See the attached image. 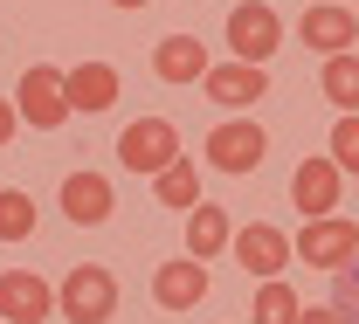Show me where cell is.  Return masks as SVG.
Segmentation results:
<instances>
[{
	"mask_svg": "<svg viewBox=\"0 0 359 324\" xmlns=\"http://www.w3.org/2000/svg\"><path fill=\"white\" fill-rule=\"evenodd\" d=\"M118 166H125V173H145V180H159L166 166H180L173 118H132V125L118 132Z\"/></svg>",
	"mask_w": 359,
	"mask_h": 324,
	"instance_id": "cell-1",
	"label": "cell"
},
{
	"mask_svg": "<svg viewBox=\"0 0 359 324\" xmlns=\"http://www.w3.org/2000/svg\"><path fill=\"white\" fill-rule=\"evenodd\" d=\"M55 318L69 324H111L118 318V276L111 269H69V276L55 283Z\"/></svg>",
	"mask_w": 359,
	"mask_h": 324,
	"instance_id": "cell-2",
	"label": "cell"
},
{
	"mask_svg": "<svg viewBox=\"0 0 359 324\" xmlns=\"http://www.w3.org/2000/svg\"><path fill=\"white\" fill-rule=\"evenodd\" d=\"M14 111H21L35 132H55L62 118H76V111H69V69H48V62L21 69V83H14Z\"/></svg>",
	"mask_w": 359,
	"mask_h": 324,
	"instance_id": "cell-3",
	"label": "cell"
},
{
	"mask_svg": "<svg viewBox=\"0 0 359 324\" xmlns=\"http://www.w3.org/2000/svg\"><path fill=\"white\" fill-rule=\"evenodd\" d=\"M276 42H283L276 7H269V0H235V14H228V55L263 69L269 55H276Z\"/></svg>",
	"mask_w": 359,
	"mask_h": 324,
	"instance_id": "cell-4",
	"label": "cell"
},
{
	"mask_svg": "<svg viewBox=\"0 0 359 324\" xmlns=\"http://www.w3.org/2000/svg\"><path fill=\"white\" fill-rule=\"evenodd\" d=\"M297 241V262H311V269H353L359 262V228L346 214H325V221H304V234H290Z\"/></svg>",
	"mask_w": 359,
	"mask_h": 324,
	"instance_id": "cell-5",
	"label": "cell"
},
{
	"mask_svg": "<svg viewBox=\"0 0 359 324\" xmlns=\"http://www.w3.org/2000/svg\"><path fill=\"white\" fill-rule=\"evenodd\" d=\"M242 269L256 283H283V269L297 262V241L283 228H269V221H249V228H235V248H228Z\"/></svg>",
	"mask_w": 359,
	"mask_h": 324,
	"instance_id": "cell-6",
	"label": "cell"
},
{
	"mask_svg": "<svg viewBox=\"0 0 359 324\" xmlns=\"http://www.w3.org/2000/svg\"><path fill=\"white\" fill-rule=\"evenodd\" d=\"M263 159H269V139L256 118H228V125L208 132V166L215 173H256Z\"/></svg>",
	"mask_w": 359,
	"mask_h": 324,
	"instance_id": "cell-7",
	"label": "cell"
},
{
	"mask_svg": "<svg viewBox=\"0 0 359 324\" xmlns=\"http://www.w3.org/2000/svg\"><path fill=\"white\" fill-rule=\"evenodd\" d=\"M353 35H359V21H353V7H339V0H311L297 14V42L318 48L325 62L332 55H353Z\"/></svg>",
	"mask_w": 359,
	"mask_h": 324,
	"instance_id": "cell-8",
	"label": "cell"
},
{
	"mask_svg": "<svg viewBox=\"0 0 359 324\" xmlns=\"http://www.w3.org/2000/svg\"><path fill=\"white\" fill-rule=\"evenodd\" d=\"M0 318L7 324H48L55 318V283L35 269H0Z\"/></svg>",
	"mask_w": 359,
	"mask_h": 324,
	"instance_id": "cell-9",
	"label": "cell"
},
{
	"mask_svg": "<svg viewBox=\"0 0 359 324\" xmlns=\"http://www.w3.org/2000/svg\"><path fill=\"white\" fill-rule=\"evenodd\" d=\"M152 304H159V311H201V304H208V262H194V255L159 262V269H152Z\"/></svg>",
	"mask_w": 359,
	"mask_h": 324,
	"instance_id": "cell-10",
	"label": "cell"
},
{
	"mask_svg": "<svg viewBox=\"0 0 359 324\" xmlns=\"http://www.w3.org/2000/svg\"><path fill=\"white\" fill-rule=\"evenodd\" d=\"M339 166L332 159H304L297 173H290V207L304 214V221H325V214H339Z\"/></svg>",
	"mask_w": 359,
	"mask_h": 324,
	"instance_id": "cell-11",
	"label": "cell"
},
{
	"mask_svg": "<svg viewBox=\"0 0 359 324\" xmlns=\"http://www.w3.org/2000/svg\"><path fill=\"white\" fill-rule=\"evenodd\" d=\"M208 69H215V55H208L201 35H159V48H152L159 83H208Z\"/></svg>",
	"mask_w": 359,
	"mask_h": 324,
	"instance_id": "cell-12",
	"label": "cell"
},
{
	"mask_svg": "<svg viewBox=\"0 0 359 324\" xmlns=\"http://www.w3.org/2000/svg\"><path fill=\"white\" fill-rule=\"evenodd\" d=\"M263 90H269V69L235 62V55H228V62H215V69H208V83H201V97H215L222 111H249Z\"/></svg>",
	"mask_w": 359,
	"mask_h": 324,
	"instance_id": "cell-13",
	"label": "cell"
},
{
	"mask_svg": "<svg viewBox=\"0 0 359 324\" xmlns=\"http://www.w3.org/2000/svg\"><path fill=\"white\" fill-rule=\"evenodd\" d=\"M111 207H118V200H111V180H104V173H69V180H62V214H69L76 228H104Z\"/></svg>",
	"mask_w": 359,
	"mask_h": 324,
	"instance_id": "cell-14",
	"label": "cell"
},
{
	"mask_svg": "<svg viewBox=\"0 0 359 324\" xmlns=\"http://www.w3.org/2000/svg\"><path fill=\"white\" fill-rule=\"evenodd\" d=\"M235 248V221H228L222 200H201L194 214H187V255L194 262H208V255H228Z\"/></svg>",
	"mask_w": 359,
	"mask_h": 324,
	"instance_id": "cell-15",
	"label": "cell"
},
{
	"mask_svg": "<svg viewBox=\"0 0 359 324\" xmlns=\"http://www.w3.org/2000/svg\"><path fill=\"white\" fill-rule=\"evenodd\" d=\"M111 104H118V69H111V62H76V69H69V111H90V118H97V111H111Z\"/></svg>",
	"mask_w": 359,
	"mask_h": 324,
	"instance_id": "cell-16",
	"label": "cell"
},
{
	"mask_svg": "<svg viewBox=\"0 0 359 324\" xmlns=\"http://www.w3.org/2000/svg\"><path fill=\"white\" fill-rule=\"evenodd\" d=\"M318 90L339 104V118H359V55H332L318 69Z\"/></svg>",
	"mask_w": 359,
	"mask_h": 324,
	"instance_id": "cell-17",
	"label": "cell"
},
{
	"mask_svg": "<svg viewBox=\"0 0 359 324\" xmlns=\"http://www.w3.org/2000/svg\"><path fill=\"white\" fill-rule=\"evenodd\" d=\"M152 193H159V207H180V214H194V207H201V173L180 159V166H166V173L152 180Z\"/></svg>",
	"mask_w": 359,
	"mask_h": 324,
	"instance_id": "cell-18",
	"label": "cell"
},
{
	"mask_svg": "<svg viewBox=\"0 0 359 324\" xmlns=\"http://www.w3.org/2000/svg\"><path fill=\"white\" fill-rule=\"evenodd\" d=\"M249 324H304L297 290H290V283H263V290H256V318H249Z\"/></svg>",
	"mask_w": 359,
	"mask_h": 324,
	"instance_id": "cell-19",
	"label": "cell"
},
{
	"mask_svg": "<svg viewBox=\"0 0 359 324\" xmlns=\"http://www.w3.org/2000/svg\"><path fill=\"white\" fill-rule=\"evenodd\" d=\"M35 234V200L21 186H0V241H28Z\"/></svg>",
	"mask_w": 359,
	"mask_h": 324,
	"instance_id": "cell-20",
	"label": "cell"
},
{
	"mask_svg": "<svg viewBox=\"0 0 359 324\" xmlns=\"http://www.w3.org/2000/svg\"><path fill=\"white\" fill-rule=\"evenodd\" d=\"M332 152H325V159H332V166H339V173H359V118H339V125H332Z\"/></svg>",
	"mask_w": 359,
	"mask_h": 324,
	"instance_id": "cell-21",
	"label": "cell"
},
{
	"mask_svg": "<svg viewBox=\"0 0 359 324\" xmlns=\"http://www.w3.org/2000/svg\"><path fill=\"white\" fill-rule=\"evenodd\" d=\"M332 304H339V311L359 324V262H353V269H339V290H332Z\"/></svg>",
	"mask_w": 359,
	"mask_h": 324,
	"instance_id": "cell-22",
	"label": "cell"
},
{
	"mask_svg": "<svg viewBox=\"0 0 359 324\" xmlns=\"http://www.w3.org/2000/svg\"><path fill=\"white\" fill-rule=\"evenodd\" d=\"M304 324H353V318H346L339 304H311V311H304Z\"/></svg>",
	"mask_w": 359,
	"mask_h": 324,
	"instance_id": "cell-23",
	"label": "cell"
},
{
	"mask_svg": "<svg viewBox=\"0 0 359 324\" xmlns=\"http://www.w3.org/2000/svg\"><path fill=\"white\" fill-rule=\"evenodd\" d=\"M14 125H21V111H14V97H0V145H14Z\"/></svg>",
	"mask_w": 359,
	"mask_h": 324,
	"instance_id": "cell-24",
	"label": "cell"
},
{
	"mask_svg": "<svg viewBox=\"0 0 359 324\" xmlns=\"http://www.w3.org/2000/svg\"><path fill=\"white\" fill-rule=\"evenodd\" d=\"M111 7H125V14H132V7H152V0H111Z\"/></svg>",
	"mask_w": 359,
	"mask_h": 324,
	"instance_id": "cell-25",
	"label": "cell"
},
{
	"mask_svg": "<svg viewBox=\"0 0 359 324\" xmlns=\"http://www.w3.org/2000/svg\"><path fill=\"white\" fill-rule=\"evenodd\" d=\"M0 324H7V318H0Z\"/></svg>",
	"mask_w": 359,
	"mask_h": 324,
	"instance_id": "cell-26",
	"label": "cell"
}]
</instances>
